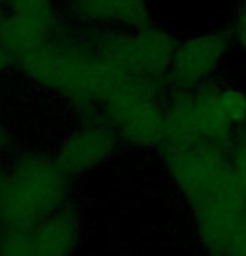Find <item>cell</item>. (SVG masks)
Segmentation results:
<instances>
[{
	"label": "cell",
	"mask_w": 246,
	"mask_h": 256,
	"mask_svg": "<svg viewBox=\"0 0 246 256\" xmlns=\"http://www.w3.org/2000/svg\"><path fill=\"white\" fill-rule=\"evenodd\" d=\"M70 178L54 156L18 152L0 161V228L28 230L67 204Z\"/></svg>",
	"instance_id": "6da1fadb"
},
{
	"label": "cell",
	"mask_w": 246,
	"mask_h": 256,
	"mask_svg": "<svg viewBox=\"0 0 246 256\" xmlns=\"http://www.w3.org/2000/svg\"><path fill=\"white\" fill-rule=\"evenodd\" d=\"M244 122V92L234 88L200 86L168 109L162 142L196 141L230 149Z\"/></svg>",
	"instance_id": "7a4b0ae2"
},
{
	"label": "cell",
	"mask_w": 246,
	"mask_h": 256,
	"mask_svg": "<svg viewBox=\"0 0 246 256\" xmlns=\"http://www.w3.org/2000/svg\"><path fill=\"white\" fill-rule=\"evenodd\" d=\"M190 206L208 256H246V190L233 166Z\"/></svg>",
	"instance_id": "3957f363"
},
{
	"label": "cell",
	"mask_w": 246,
	"mask_h": 256,
	"mask_svg": "<svg viewBox=\"0 0 246 256\" xmlns=\"http://www.w3.org/2000/svg\"><path fill=\"white\" fill-rule=\"evenodd\" d=\"M230 50V37L224 32H202L176 46L170 80L181 90L202 86L221 66Z\"/></svg>",
	"instance_id": "277c9868"
},
{
	"label": "cell",
	"mask_w": 246,
	"mask_h": 256,
	"mask_svg": "<svg viewBox=\"0 0 246 256\" xmlns=\"http://www.w3.org/2000/svg\"><path fill=\"white\" fill-rule=\"evenodd\" d=\"M119 138L100 120H86L69 134L56 154V161L70 180L86 174L112 156Z\"/></svg>",
	"instance_id": "5b68a950"
},
{
	"label": "cell",
	"mask_w": 246,
	"mask_h": 256,
	"mask_svg": "<svg viewBox=\"0 0 246 256\" xmlns=\"http://www.w3.org/2000/svg\"><path fill=\"white\" fill-rule=\"evenodd\" d=\"M22 231L27 256H72L82 233L80 214L67 202L47 220Z\"/></svg>",
	"instance_id": "8992f818"
},
{
	"label": "cell",
	"mask_w": 246,
	"mask_h": 256,
	"mask_svg": "<svg viewBox=\"0 0 246 256\" xmlns=\"http://www.w3.org/2000/svg\"><path fill=\"white\" fill-rule=\"evenodd\" d=\"M70 8L82 20L144 28L151 26L148 0H70Z\"/></svg>",
	"instance_id": "52a82bcc"
},
{
	"label": "cell",
	"mask_w": 246,
	"mask_h": 256,
	"mask_svg": "<svg viewBox=\"0 0 246 256\" xmlns=\"http://www.w3.org/2000/svg\"><path fill=\"white\" fill-rule=\"evenodd\" d=\"M230 161L246 190V134L240 132L230 146Z\"/></svg>",
	"instance_id": "ba28073f"
},
{
	"label": "cell",
	"mask_w": 246,
	"mask_h": 256,
	"mask_svg": "<svg viewBox=\"0 0 246 256\" xmlns=\"http://www.w3.org/2000/svg\"><path fill=\"white\" fill-rule=\"evenodd\" d=\"M7 146V131L2 124H0V151H4Z\"/></svg>",
	"instance_id": "9c48e42d"
},
{
	"label": "cell",
	"mask_w": 246,
	"mask_h": 256,
	"mask_svg": "<svg viewBox=\"0 0 246 256\" xmlns=\"http://www.w3.org/2000/svg\"><path fill=\"white\" fill-rule=\"evenodd\" d=\"M8 2H10V0H0V24L6 18V14H7L6 6H8Z\"/></svg>",
	"instance_id": "30bf717a"
}]
</instances>
